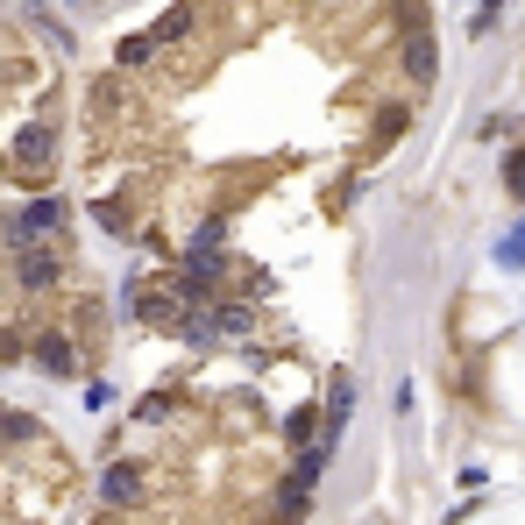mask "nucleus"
<instances>
[{
    "label": "nucleus",
    "instance_id": "obj_11",
    "mask_svg": "<svg viewBox=\"0 0 525 525\" xmlns=\"http://www.w3.org/2000/svg\"><path fill=\"white\" fill-rule=\"evenodd\" d=\"M313 426H320V405H298V412L284 419V433H291V440H313Z\"/></svg>",
    "mask_w": 525,
    "mask_h": 525
},
{
    "label": "nucleus",
    "instance_id": "obj_15",
    "mask_svg": "<svg viewBox=\"0 0 525 525\" xmlns=\"http://www.w3.org/2000/svg\"><path fill=\"white\" fill-rule=\"evenodd\" d=\"M71 8H93V0H71Z\"/></svg>",
    "mask_w": 525,
    "mask_h": 525
},
{
    "label": "nucleus",
    "instance_id": "obj_5",
    "mask_svg": "<svg viewBox=\"0 0 525 525\" xmlns=\"http://www.w3.org/2000/svg\"><path fill=\"white\" fill-rule=\"evenodd\" d=\"M50 157H57V135H50L43 121L15 128V149H8V164H15V178H29V171H50Z\"/></svg>",
    "mask_w": 525,
    "mask_h": 525
},
{
    "label": "nucleus",
    "instance_id": "obj_12",
    "mask_svg": "<svg viewBox=\"0 0 525 525\" xmlns=\"http://www.w3.org/2000/svg\"><path fill=\"white\" fill-rule=\"evenodd\" d=\"M497 263H504V270H525V228H518V235H504V242H497Z\"/></svg>",
    "mask_w": 525,
    "mask_h": 525
},
{
    "label": "nucleus",
    "instance_id": "obj_13",
    "mask_svg": "<svg viewBox=\"0 0 525 525\" xmlns=\"http://www.w3.org/2000/svg\"><path fill=\"white\" fill-rule=\"evenodd\" d=\"M504 185L525 199V149H511V157H504Z\"/></svg>",
    "mask_w": 525,
    "mask_h": 525
},
{
    "label": "nucleus",
    "instance_id": "obj_8",
    "mask_svg": "<svg viewBox=\"0 0 525 525\" xmlns=\"http://www.w3.org/2000/svg\"><path fill=\"white\" fill-rule=\"evenodd\" d=\"M192 22H199V0H185V8H171V15L157 22V50H164V43H178V36H185Z\"/></svg>",
    "mask_w": 525,
    "mask_h": 525
},
{
    "label": "nucleus",
    "instance_id": "obj_7",
    "mask_svg": "<svg viewBox=\"0 0 525 525\" xmlns=\"http://www.w3.org/2000/svg\"><path fill=\"white\" fill-rule=\"evenodd\" d=\"M178 412V391H157V398H135V426H164Z\"/></svg>",
    "mask_w": 525,
    "mask_h": 525
},
{
    "label": "nucleus",
    "instance_id": "obj_2",
    "mask_svg": "<svg viewBox=\"0 0 525 525\" xmlns=\"http://www.w3.org/2000/svg\"><path fill=\"white\" fill-rule=\"evenodd\" d=\"M29 369H43L50 384H71L86 369V355H79V341H71L64 327H29Z\"/></svg>",
    "mask_w": 525,
    "mask_h": 525
},
{
    "label": "nucleus",
    "instance_id": "obj_10",
    "mask_svg": "<svg viewBox=\"0 0 525 525\" xmlns=\"http://www.w3.org/2000/svg\"><path fill=\"white\" fill-rule=\"evenodd\" d=\"M121 64H128V71L157 64V36H128V43H121Z\"/></svg>",
    "mask_w": 525,
    "mask_h": 525
},
{
    "label": "nucleus",
    "instance_id": "obj_9",
    "mask_svg": "<svg viewBox=\"0 0 525 525\" xmlns=\"http://www.w3.org/2000/svg\"><path fill=\"white\" fill-rule=\"evenodd\" d=\"M0 440H8V447H22V440H36V419L8 405V412H0Z\"/></svg>",
    "mask_w": 525,
    "mask_h": 525
},
{
    "label": "nucleus",
    "instance_id": "obj_3",
    "mask_svg": "<svg viewBox=\"0 0 525 525\" xmlns=\"http://www.w3.org/2000/svg\"><path fill=\"white\" fill-rule=\"evenodd\" d=\"M64 235V199L57 192H29L8 213V242H57Z\"/></svg>",
    "mask_w": 525,
    "mask_h": 525
},
{
    "label": "nucleus",
    "instance_id": "obj_4",
    "mask_svg": "<svg viewBox=\"0 0 525 525\" xmlns=\"http://www.w3.org/2000/svg\"><path fill=\"white\" fill-rule=\"evenodd\" d=\"M93 497H100L107 511H135V504H149V462H107L100 483H93Z\"/></svg>",
    "mask_w": 525,
    "mask_h": 525
},
{
    "label": "nucleus",
    "instance_id": "obj_6",
    "mask_svg": "<svg viewBox=\"0 0 525 525\" xmlns=\"http://www.w3.org/2000/svg\"><path fill=\"white\" fill-rule=\"evenodd\" d=\"M405 79H412V86H433V79H440V43H433L426 29L405 36Z\"/></svg>",
    "mask_w": 525,
    "mask_h": 525
},
{
    "label": "nucleus",
    "instance_id": "obj_14",
    "mask_svg": "<svg viewBox=\"0 0 525 525\" xmlns=\"http://www.w3.org/2000/svg\"><path fill=\"white\" fill-rule=\"evenodd\" d=\"M100 405H114V384L107 377H86V412H100Z\"/></svg>",
    "mask_w": 525,
    "mask_h": 525
},
{
    "label": "nucleus",
    "instance_id": "obj_1",
    "mask_svg": "<svg viewBox=\"0 0 525 525\" xmlns=\"http://www.w3.org/2000/svg\"><path fill=\"white\" fill-rule=\"evenodd\" d=\"M8 284H15V298H57V284H64V249L57 242H8Z\"/></svg>",
    "mask_w": 525,
    "mask_h": 525
}]
</instances>
